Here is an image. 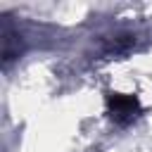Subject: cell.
<instances>
[{"mask_svg": "<svg viewBox=\"0 0 152 152\" xmlns=\"http://www.w3.org/2000/svg\"><path fill=\"white\" fill-rule=\"evenodd\" d=\"M107 112L116 124H128L140 114V104L133 95L112 93V95H107Z\"/></svg>", "mask_w": 152, "mask_h": 152, "instance_id": "1", "label": "cell"}]
</instances>
